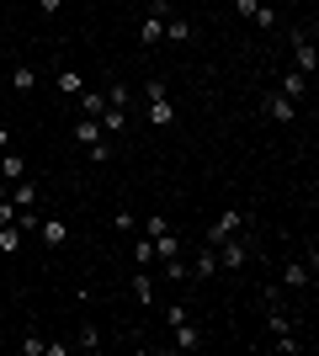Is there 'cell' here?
Listing matches in <instances>:
<instances>
[{
  "mask_svg": "<svg viewBox=\"0 0 319 356\" xmlns=\"http://www.w3.org/2000/svg\"><path fill=\"white\" fill-rule=\"evenodd\" d=\"M133 261H138V266H154V245L144 234H138V245H133Z\"/></svg>",
  "mask_w": 319,
  "mask_h": 356,
  "instance_id": "22",
  "label": "cell"
},
{
  "mask_svg": "<svg viewBox=\"0 0 319 356\" xmlns=\"http://www.w3.org/2000/svg\"><path fill=\"white\" fill-rule=\"evenodd\" d=\"M277 90L288 96V102H298V96H309V74H298V70H288L282 80H277Z\"/></svg>",
  "mask_w": 319,
  "mask_h": 356,
  "instance_id": "9",
  "label": "cell"
},
{
  "mask_svg": "<svg viewBox=\"0 0 319 356\" xmlns=\"http://www.w3.org/2000/svg\"><path fill=\"white\" fill-rule=\"evenodd\" d=\"M266 330H272V341H282V335H293V319L272 303V314H266Z\"/></svg>",
  "mask_w": 319,
  "mask_h": 356,
  "instance_id": "17",
  "label": "cell"
},
{
  "mask_svg": "<svg viewBox=\"0 0 319 356\" xmlns=\"http://www.w3.org/2000/svg\"><path fill=\"white\" fill-rule=\"evenodd\" d=\"M0 149H11V128H0Z\"/></svg>",
  "mask_w": 319,
  "mask_h": 356,
  "instance_id": "31",
  "label": "cell"
},
{
  "mask_svg": "<svg viewBox=\"0 0 319 356\" xmlns=\"http://www.w3.org/2000/svg\"><path fill=\"white\" fill-rule=\"evenodd\" d=\"M240 223H245V213H224V218L208 229V245H218V239H229V234H240Z\"/></svg>",
  "mask_w": 319,
  "mask_h": 356,
  "instance_id": "10",
  "label": "cell"
},
{
  "mask_svg": "<svg viewBox=\"0 0 319 356\" xmlns=\"http://www.w3.org/2000/svg\"><path fill=\"white\" fill-rule=\"evenodd\" d=\"M106 106H122V112H128V86H106Z\"/></svg>",
  "mask_w": 319,
  "mask_h": 356,
  "instance_id": "23",
  "label": "cell"
},
{
  "mask_svg": "<svg viewBox=\"0 0 319 356\" xmlns=\"http://www.w3.org/2000/svg\"><path fill=\"white\" fill-rule=\"evenodd\" d=\"M234 11H240V16H256V11H261V0H234Z\"/></svg>",
  "mask_w": 319,
  "mask_h": 356,
  "instance_id": "29",
  "label": "cell"
},
{
  "mask_svg": "<svg viewBox=\"0 0 319 356\" xmlns=\"http://www.w3.org/2000/svg\"><path fill=\"white\" fill-rule=\"evenodd\" d=\"M11 202H16V213H22V208H38V186H32L27 176L11 181Z\"/></svg>",
  "mask_w": 319,
  "mask_h": 356,
  "instance_id": "11",
  "label": "cell"
},
{
  "mask_svg": "<svg viewBox=\"0 0 319 356\" xmlns=\"http://www.w3.org/2000/svg\"><path fill=\"white\" fill-rule=\"evenodd\" d=\"M293 70L309 74V80H314V70H319V48L309 43V32H293Z\"/></svg>",
  "mask_w": 319,
  "mask_h": 356,
  "instance_id": "3",
  "label": "cell"
},
{
  "mask_svg": "<svg viewBox=\"0 0 319 356\" xmlns=\"http://www.w3.org/2000/svg\"><path fill=\"white\" fill-rule=\"evenodd\" d=\"M101 138H106V134H101V122H96V118H80V122H75V144L91 149V144H101Z\"/></svg>",
  "mask_w": 319,
  "mask_h": 356,
  "instance_id": "12",
  "label": "cell"
},
{
  "mask_svg": "<svg viewBox=\"0 0 319 356\" xmlns=\"http://www.w3.org/2000/svg\"><path fill=\"white\" fill-rule=\"evenodd\" d=\"M32 6H38V11H48V16H59V6H64V0H32Z\"/></svg>",
  "mask_w": 319,
  "mask_h": 356,
  "instance_id": "30",
  "label": "cell"
},
{
  "mask_svg": "<svg viewBox=\"0 0 319 356\" xmlns=\"http://www.w3.org/2000/svg\"><path fill=\"white\" fill-rule=\"evenodd\" d=\"M261 112H266L272 122H293L298 118V102H288L282 90H266V96H261Z\"/></svg>",
  "mask_w": 319,
  "mask_h": 356,
  "instance_id": "4",
  "label": "cell"
},
{
  "mask_svg": "<svg viewBox=\"0 0 319 356\" xmlns=\"http://www.w3.org/2000/svg\"><path fill=\"white\" fill-rule=\"evenodd\" d=\"M22 176H27V160H22L16 149H0V181L11 186V181H22Z\"/></svg>",
  "mask_w": 319,
  "mask_h": 356,
  "instance_id": "7",
  "label": "cell"
},
{
  "mask_svg": "<svg viewBox=\"0 0 319 356\" xmlns=\"http://www.w3.org/2000/svg\"><path fill=\"white\" fill-rule=\"evenodd\" d=\"M181 319H192V314H186V303H170V309H165V325L176 330V325H181Z\"/></svg>",
  "mask_w": 319,
  "mask_h": 356,
  "instance_id": "24",
  "label": "cell"
},
{
  "mask_svg": "<svg viewBox=\"0 0 319 356\" xmlns=\"http://www.w3.org/2000/svg\"><path fill=\"white\" fill-rule=\"evenodd\" d=\"M309 277H314V255H309V261H288L282 287H288V293H298V287H309Z\"/></svg>",
  "mask_w": 319,
  "mask_h": 356,
  "instance_id": "6",
  "label": "cell"
},
{
  "mask_svg": "<svg viewBox=\"0 0 319 356\" xmlns=\"http://www.w3.org/2000/svg\"><path fill=\"white\" fill-rule=\"evenodd\" d=\"M85 154H91L96 165H106V160H112V144H106V138H101V144H91V149H85Z\"/></svg>",
  "mask_w": 319,
  "mask_h": 356,
  "instance_id": "26",
  "label": "cell"
},
{
  "mask_svg": "<svg viewBox=\"0 0 319 356\" xmlns=\"http://www.w3.org/2000/svg\"><path fill=\"white\" fill-rule=\"evenodd\" d=\"M75 102H80V118H101V112H106V90H91V86H85Z\"/></svg>",
  "mask_w": 319,
  "mask_h": 356,
  "instance_id": "8",
  "label": "cell"
},
{
  "mask_svg": "<svg viewBox=\"0 0 319 356\" xmlns=\"http://www.w3.org/2000/svg\"><path fill=\"white\" fill-rule=\"evenodd\" d=\"M0 255H22V229L16 223H0Z\"/></svg>",
  "mask_w": 319,
  "mask_h": 356,
  "instance_id": "16",
  "label": "cell"
},
{
  "mask_svg": "<svg viewBox=\"0 0 319 356\" xmlns=\"http://www.w3.org/2000/svg\"><path fill=\"white\" fill-rule=\"evenodd\" d=\"M213 255H218V266H224V271H240L245 261L256 255V245H250V239H240V234H229V239H218V245H213Z\"/></svg>",
  "mask_w": 319,
  "mask_h": 356,
  "instance_id": "2",
  "label": "cell"
},
{
  "mask_svg": "<svg viewBox=\"0 0 319 356\" xmlns=\"http://www.w3.org/2000/svg\"><path fill=\"white\" fill-rule=\"evenodd\" d=\"M11 90H22V96L38 90V70H32V64H16V70H11Z\"/></svg>",
  "mask_w": 319,
  "mask_h": 356,
  "instance_id": "14",
  "label": "cell"
},
{
  "mask_svg": "<svg viewBox=\"0 0 319 356\" xmlns=\"http://www.w3.org/2000/svg\"><path fill=\"white\" fill-rule=\"evenodd\" d=\"M144 102H149V122L154 128H170V122H176V106H170L165 80H149V86H144Z\"/></svg>",
  "mask_w": 319,
  "mask_h": 356,
  "instance_id": "1",
  "label": "cell"
},
{
  "mask_svg": "<svg viewBox=\"0 0 319 356\" xmlns=\"http://www.w3.org/2000/svg\"><path fill=\"white\" fill-rule=\"evenodd\" d=\"M22 351H27V356H48V341H38V335H27V341H22Z\"/></svg>",
  "mask_w": 319,
  "mask_h": 356,
  "instance_id": "27",
  "label": "cell"
},
{
  "mask_svg": "<svg viewBox=\"0 0 319 356\" xmlns=\"http://www.w3.org/2000/svg\"><path fill=\"white\" fill-rule=\"evenodd\" d=\"M75 346H85V351H96V346H101V335H96V325H85V330H80V341Z\"/></svg>",
  "mask_w": 319,
  "mask_h": 356,
  "instance_id": "25",
  "label": "cell"
},
{
  "mask_svg": "<svg viewBox=\"0 0 319 356\" xmlns=\"http://www.w3.org/2000/svg\"><path fill=\"white\" fill-rule=\"evenodd\" d=\"M133 298H138V303H149V298H154V277H149L144 266L133 271Z\"/></svg>",
  "mask_w": 319,
  "mask_h": 356,
  "instance_id": "20",
  "label": "cell"
},
{
  "mask_svg": "<svg viewBox=\"0 0 319 356\" xmlns=\"http://www.w3.org/2000/svg\"><path fill=\"white\" fill-rule=\"evenodd\" d=\"M176 346H181V351H197V346H202V330L192 325V319H181V325H176Z\"/></svg>",
  "mask_w": 319,
  "mask_h": 356,
  "instance_id": "13",
  "label": "cell"
},
{
  "mask_svg": "<svg viewBox=\"0 0 319 356\" xmlns=\"http://www.w3.org/2000/svg\"><path fill=\"white\" fill-rule=\"evenodd\" d=\"M38 234H43L48 250H64V245H69V223H64V218H43V223H38Z\"/></svg>",
  "mask_w": 319,
  "mask_h": 356,
  "instance_id": "5",
  "label": "cell"
},
{
  "mask_svg": "<svg viewBox=\"0 0 319 356\" xmlns=\"http://www.w3.org/2000/svg\"><path fill=\"white\" fill-rule=\"evenodd\" d=\"M0 223H16V202L11 197H0Z\"/></svg>",
  "mask_w": 319,
  "mask_h": 356,
  "instance_id": "28",
  "label": "cell"
},
{
  "mask_svg": "<svg viewBox=\"0 0 319 356\" xmlns=\"http://www.w3.org/2000/svg\"><path fill=\"white\" fill-rule=\"evenodd\" d=\"M54 86H59L64 96H80V90H85V80H80V70H59V74H54Z\"/></svg>",
  "mask_w": 319,
  "mask_h": 356,
  "instance_id": "18",
  "label": "cell"
},
{
  "mask_svg": "<svg viewBox=\"0 0 319 356\" xmlns=\"http://www.w3.org/2000/svg\"><path fill=\"white\" fill-rule=\"evenodd\" d=\"M213 271H218V255H213V245H208V250H197V261L186 266V277H213Z\"/></svg>",
  "mask_w": 319,
  "mask_h": 356,
  "instance_id": "15",
  "label": "cell"
},
{
  "mask_svg": "<svg viewBox=\"0 0 319 356\" xmlns=\"http://www.w3.org/2000/svg\"><path fill=\"white\" fill-rule=\"evenodd\" d=\"M250 22H256V27H261V32H272V27H277V11H272V6H266V0H261V11H256V16H250Z\"/></svg>",
  "mask_w": 319,
  "mask_h": 356,
  "instance_id": "21",
  "label": "cell"
},
{
  "mask_svg": "<svg viewBox=\"0 0 319 356\" xmlns=\"http://www.w3.org/2000/svg\"><path fill=\"white\" fill-rule=\"evenodd\" d=\"M165 38L170 43H186V38H192V22H186V16H165Z\"/></svg>",
  "mask_w": 319,
  "mask_h": 356,
  "instance_id": "19",
  "label": "cell"
}]
</instances>
